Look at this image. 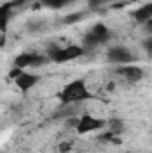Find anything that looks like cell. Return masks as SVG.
I'll list each match as a JSON object with an SVG mask.
<instances>
[{"label": "cell", "instance_id": "1", "mask_svg": "<svg viewBox=\"0 0 152 153\" xmlns=\"http://www.w3.org/2000/svg\"><path fill=\"white\" fill-rule=\"evenodd\" d=\"M90 98H91V93L88 91L84 78H75V80L68 82L57 94V100L61 105H72V103L90 100Z\"/></svg>", "mask_w": 152, "mask_h": 153}, {"label": "cell", "instance_id": "2", "mask_svg": "<svg viewBox=\"0 0 152 153\" xmlns=\"http://www.w3.org/2000/svg\"><path fill=\"white\" fill-rule=\"evenodd\" d=\"M86 52L84 46H79V45H70V46H65V48H59V46H52L48 50V59L52 62H57V64H63V62H68V61H74L82 57Z\"/></svg>", "mask_w": 152, "mask_h": 153}, {"label": "cell", "instance_id": "3", "mask_svg": "<svg viewBox=\"0 0 152 153\" xmlns=\"http://www.w3.org/2000/svg\"><path fill=\"white\" fill-rule=\"evenodd\" d=\"M111 39V30L104 23H95L91 30L84 36V48H95L99 45H106Z\"/></svg>", "mask_w": 152, "mask_h": 153}, {"label": "cell", "instance_id": "4", "mask_svg": "<svg viewBox=\"0 0 152 153\" xmlns=\"http://www.w3.org/2000/svg\"><path fill=\"white\" fill-rule=\"evenodd\" d=\"M108 125L106 119H99L95 116H90V114H84L82 117H79V123H77L75 130L79 135H86L90 132H95V130H100Z\"/></svg>", "mask_w": 152, "mask_h": 153}, {"label": "cell", "instance_id": "5", "mask_svg": "<svg viewBox=\"0 0 152 153\" xmlns=\"http://www.w3.org/2000/svg\"><path fill=\"white\" fill-rule=\"evenodd\" d=\"M48 55H38V53H29V52H23V53H18L14 57V66L16 68H36V66H41L45 62H48Z\"/></svg>", "mask_w": 152, "mask_h": 153}, {"label": "cell", "instance_id": "6", "mask_svg": "<svg viewBox=\"0 0 152 153\" xmlns=\"http://www.w3.org/2000/svg\"><path fill=\"white\" fill-rule=\"evenodd\" d=\"M106 57H108L109 62H114V64H118V66L131 64V62L134 61V55H132L125 46H113V48H109L108 53H106Z\"/></svg>", "mask_w": 152, "mask_h": 153}, {"label": "cell", "instance_id": "7", "mask_svg": "<svg viewBox=\"0 0 152 153\" xmlns=\"http://www.w3.org/2000/svg\"><path fill=\"white\" fill-rule=\"evenodd\" d=\"M116 73L122 75L127 82H140V80L145 76V71H143L140 66H134V64H123V66H118V68H116Z\"/></svg>", "mask_w": 152, "mask_h": 153}, {"label": "cell", "instance_id": "8", "mask_svg": "<svg viewBox=\"0 0 152 153\" xmlns=\"http://www.w3.org/2000/svg\"><path fill=\"white\" fill-rule=\"evenodd\" d=\"M38 82H39V75H34V73H27V71H23L22 75L14 80V85H16L20 91H29V89H32Z\"/></svg>", "mask_w": 152, "mask_h": 153}, {"label": "cell", "instance_id": "9", "mask_svg": "<svg viewBox=\"0 0 152 153\" xmlns=\"http://www.w3.org/2000/svg\"><path fill=\"white\" fill-rule=\"evenodd\" d=\"M131 16H132L138 23H143V25H145V23L152 18V2L143 4V5H140L138 9H134V11L131 13Z\"/></svg>", "mask_w": 152, "mask_h": 153}, {"label": "cell", "instance_id": "10", "mask_svg": "<svg viewBox=\"0 0 152 153\" xmlns=\"http://www.w3.org/2000/svg\"><path fill=\"white\" fill-rule=\"evenodd\" d=\"M72 2H75V0H41V4L50 7V9H61V7H65Z\"/></svg>", "mask_w": 152, "mask_h": 153}, {"label": "cell", "instance_id": "11", "mask_svg": "<svg viewBox=\"0 0 152 153\" xmlns=\"http://www.w3.org/2000/svg\"><path fill=\"white\" fill-rule=\"evenodd\" d=\"M84 18V13H72V14H66L63 18V23L65 25H72V23H79L81 20Z\"/></svg>", "mask_w": 152, "mask_h": 153}, {"label": "cell", "instance_id": "12", "mask_svg": "<svg viewBox=\"0 0 152 153\" xmlns=\"http://www.w3.org/2000/svg\"><path fill=\"white\" fill-rule=\"evenodd\" d=\"M108 125L111 126V132L118 134V135H122V132H123V123H122V119H109Z\"/></svg>", "mask_w": 152, "mask_h": 153}, {"label": "cell", "instance_id": "13", "mask_svg": "<svg viewBox=\"0 0 152 153\" xmlns=\"http://www.w3.org/2000/svg\"><path fill=\"white\" fill-rule=\"evenodd\" d=\"M72 148H74V143L72 141H63V143L57 144V152L59 153H70Z\"/></svg>", "mask_w": 152, "mask_h": 153}, {"label": "cell", "instance_id": "14", "mask_svg": "<svg viewBox=\"0 0 152 153\" xmlns=\"http://www.w3.org/2000/svg\"><path fill=\"white\" fill-rule=\"evenodd\" d=\"M141 46H143V50H145V52L152 57V36H149V38L145 39V41L141 43Z\"/></svg>", "mask_w": 152, "mask_h": 153}, {"label": "cell", "instance_id": "15", "mask_svg": "<svg viewBox=\"0 0 152 153\" xmlns=\"http://www.w3.org/2000/svg\"><path fill=\"white\" fill-rule=\"evenodd\" d=\"M22 73H23V70H22V68H16V66H14V68H13V70L9 71V75H7V76H9L11 80H16V78L22 75Z\"/></svg>", "mask_w": 152, "mask_h": 153}, {"label": "cell", "instance_id": "16", "mask_svg": "<svg viewBox=\"0 0 152 153\" xmlns=\"http://www.w3.org/2000/svg\"><path fill=\"white\" fill-rule=\"evenodd\" d=\"M41 27H43V23H34V22H29V23H27V29H29L31 32H36Z\"/></svg>", "mask_w": 152, "mask_h": 153}, {"label": "cell", "instance_id": "17", "mask_svg": "<svg viewBox=\"0 0 152 153\" xmlns=\"http://www.w3.org/2000/svg\"><path fill=\"white\" fill-rule=\"evenodd\" d=\"M109 0H88V4H90V7H99V5H104V4H108Z\"/></svg>", "mask_w": 152, "mask_h": 153}, {"label": "cell", "instance_id": "18", "mask_svg": "<svg viewBox=\"0 0 152 153\" xmlns=\"http://www.w3.org/2000/svg\"><path fill=\"white\" fill-rule=\"evenodd\" d=\"M145 29H147L149 32H152V18L149 20V22H147V23H145Z\"/></svg>", "mask_w": 152, "mask_h": 153}]
</instances>
